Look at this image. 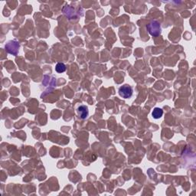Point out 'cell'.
<instances>
[{
    "label": "cell",
    "mask_w": 196,
    "mask_h": 196,
    "mask_svg": "<svg viewBox=\"0 0 196 196\" xmlns=\"http://www.w3.org/2000/svg\"><path fill=\"white\" fill-rule=\"evenodd\" d=\"M147 30L149 33L152 36H158L161 33L160 24L156 21H152L147 25Z\"/></svg>",
    "instance_id": "obj_1"
},
{
    "label": "cell",
    "mask_w": 196,
    "mask_h": 196,
    "mask_svg": "<svg viewBox=\"0 0 196 196\" xmlns=\"http://www.w3.org/2000/svg\"><path fill=\"white\" fill-rule=\"evenodd\" d=\"M133 90L132 87L128 84L123 85V86H121L119 88V94L120 95V97H122L124 99L131 98L132 95H133Z\"/></svg>",
    "instance_id": "obj_2"
},
{
    "label": "cell",
    "mask_w": 196,
    "mask_h": 196,
    "mask_svg": "<svg viewBox=\"0 0 196 196\" xmlns=\"http://www.w3.org/2000/svg\"><path fill=\"white\" fill-rule=\"evenodd\" d=\"M12 48H13V55H17L18 48H19V45H18L17 42L16 41H9L7 45H6V49L7 50L8 52L10 53L12 51Z\"/></svg>",
    "instance_id": "obj_3"
},
{
    "label": "cell",
    "mask_w": 196,
    "mask_h": 196,
    "mask_svg": "<svg viewBox=\"0 0 196 196\" xmlns=\"http://www.w3.org/2000/svg\"><path fill=\"white\" fill-rule=\"evenodd\" d=\"M78 112L80 118L83 119V120L86 119L88 116V113H89L88 107L84 106V105H82V106H80L79 107H78Z\"/></svg>",
    "instance_id": "obj_4"
},
{
    "label": "cell",
    "mask_w": 196,
    "mask_h": 196,
    "mask_svg": "<svg viewBox=\"0 0 196 196\" xmlns=\"http://www.w3.org/2000/svg\"><path fill=\"white\" fill-rule=\"evenodd\" d=\"M152 117L155 119H160L163 115V110L160 107H155L152 113Z\"/></svg>",
    "instance_id": "obj_5"
},
{
    "label": "cell",
    "mask_w": 196,
    "mask_h": 196,
    "mask_svg": "<svg viewBox=\"0 0 196 196\" xmlns=\"http://www.w3.org/2000/svg\"><path fill=\"white\" fill-rule=\"evenodd\" d=\"M55 70L58 73H63L66 71V66L63 63H58L55 67Z\"/></svg>",
    "instance_id": "obj_6"
}]
</instances>
